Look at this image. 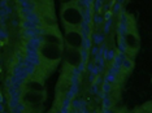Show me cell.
I'll use <instances>...</instances> for the list:
<instances>
[{
    "label": "cell",
    "mask_w": 152,
    "mask_h": 113,
    "mask_svg": "<svg viewBox=\"0 0 152 113\" xmlns=\"http://www.w3.org/2000/svg\"><path fill=\"white\" fill-rule=\"evenodd\" d=\"M83 8L78 5V3H72V4H65L61 9V16H63L64 25H70L73 28H79L83 22Z\"/></svg>",
    "instance_id": "obj_1"
},
{
    "label": "cell",
    "mask_w": 152,
    "mask_h": 113,
    "mask_svg": "<svg viewBox=\"0 0 152 113\" xmlns=\"http://www.w3.org/2000/svg\"><path fill=\"white\" fill-rule=\"evenodd\" d=\"M42 57V64H46L47 68H50L51 65L55 66L58 63L63 53V47L58 44H51V43H44L39 50Z\"/></svg>",
    "instance_id": "obj_2"
},
{
    "label": "cell",
    "mask_w": 152,
    "mask_h": 113,
    "mask_svg": "<svg viewBox=\"0 0 152 113\" xmlns=\"http://www.w3.org/2000/svg\"><path fill=\"white\" fill-rule=\"evenodd\" d=\"M65 40H66V44L68 47L72 48H77L79 50L82 45V35L79 33L78 28H73L70 25H65Z\"/></svg>",
    "instance_id": "obj_3"
},
{
    "label": "cell",
    "mask_w": 152,
    "mask_h": 113,
    "mask_svg": "<svg viewBox=\"0 0 152 113\" xmlns=\"http://www.w3.org/2000/svg\"><path fill=\"white\" fill-rule=\"evenodd\" d=\"M131 22H133V20H131ZM125 39H126L127 48H129V52H127V53L133 55V53L137 52L138 48H139V38H138L135 26H133V23L130 25L129 31H127V34L125 35Z\"/></svg>",
    "instance_id": "obj_4"
},
{
    "label": "cell",
    "mask_w": 152,
    "mask_h": 113,
    "mask_svg": "<svg viewBox=\"0 0 152 113\" xmlns=\"http://www.w3.org/2000/svg\"><path fill=\"white\" fill-rule=\"evenodd\" d=\"M13 75L21 78V79L25 81V82L30 78V75L28 74V72H26V69H25V65H22V64H16V65L13 66Z\"/></svg>",
    "instance_id": "obj_5"
},
{
    "label": "cell",
    "mask_w": 152,
    "mask_h": 113,
    "mask_svg": "<svg viewBox=\"0 0 152 113\" xmlns=\"http://www.w3.org/2000/svg\"><path fill=\"white\" fill-rule=\"evenodd\" d=\"M42 96L41 92H34V91H30V92H26L23 95V99H25L26 103H30V104H38L39 101L42 100Z\"/></svg>",
    "instance_id": "obj_6"
},
{
    "label": "cell",
    "mask_w": 152,
    "mask_h": 113,
    "mask_svg": "<svg viewBox=\"0 0 152 113\" xmlns=\"http://www.w3.org/2000/svg\"><path fill=\"white\" fill-rule=\"evenodd\" d=\"M44 40H46V43H51V44H58V45L63 44L61 37L58 35V34L50 33V31H47V33L44 34Z\"/></svg>",
    "instance_id": "obj_7"
},
{
    "label": "cell",
    "mask_w": 152,
    "mask_h": 113,
    "mask_svg": "<svg viewBox=\"0 0 152 113\" xmlns=\"http://www.w3.org/2000/svg\"><path fill=\"white\" fill-rule=\"evenodd\" d=\"M78 30H79V33H81L82 38H91V35H92L91 25H89V23H86V22H82L81 25H79Z\"/></svg>",
    "instance_id": "obj_8"
},
{
    "label": "cell",
    "mask_w": 152,
    "mask_h": 113,
    "mask_svg": "<svg viewBox=\"0 0 152 113\" xmlns=\"http://www.w3.org/2000/svg\"><path fill=\"white\" fill-rule=\"evenodd\" d=\"M23 20L30 21V22H34L35 25H38V26H42V18H41V16L36 14L35 12H33V13H28L26 16H23Z\"/></svg>",
    "instance_id": "obj_9"
},
{
    "label": "cell",
    "mask_w": 152,
    "mask_h": 113,
    "mask_svg": "<svg viewBox=\"0 0 152 113\" xmlns=\"http://www.w3.org/2000/svg\"><path fill=\"white\" fill-rule=\"evenodd\" d=\"M133 68H134V63H133V60L127 56V57L124 60V63H122L121 69H122V72H125V73H129Z\"/></svg>",
    "instance_id": "obj_10"
},
{
    "label": "cell",
    "mask_w": 152,
    "mask_h": 113,
    "mask_svg": "<svg viewBox=\"0 0 152 113\" xmlns=\"http://www.w3.org/2000/svg\"><path fill=\"white\" fill-rule=\"evenodd\" d=\"M127 57V55L126 53H122V52H118L116 55V57H114V60H113V65H116V66H118V68H121L122 66V63H124V60Z\"/></svg>",
    "instance_id": "obj_11"
},
{
    "label": "cell",
    "mask_w": 152,
    "mask_h": 113,
    "mask_svg": "<svg viewBox=\"0 0 152 113\" xmlns=\"http://www.w3.org/2000/svg\"><path fill=\"white\" fill-rule=\"evenodd\" d=\"M116 55H117V52L114 51V48H108V50L105 51V53H104L103 57L105 59V61H108V63H113Z\"/></svg>",
    "instance_id": "obj_12"
},
{
    "label": "cell",
    "mask_w": 152,
    "mask_h": 113,
    "mask_svg": "<svg viewBox=\"0 0 152 113\" xmlns=\"http://www.w3.org/2000/svg\"><path fill=\"white\" fill-rule=\"evenodd\" d=\"M118 51L122 53H126V55H127V52H129V48H127V43H126L125 37L118 38Z\"/></svg>",
    "instance_id": "obj_13"
},
{
    "label": "cell",
    "mask_w": 152,
    "mask_h": 113,
    "mask_svg": "<svg viewBox=\"0 0 152 113\" xmlns=\"http://www.w3.org/2000/svg\"><path fill=\"white\" fill-rule=\"evenodd\" d=\"M87 72H89V73H91V74H94V75H96V77H98V75H100V73H101L100 69L98 68L96 64H95L94 61H92V63H91V61H89V63H87Z\"/></svg>",
    "instance_id": "obj_14"
},
{
    "label": "cell",
    "mask_w": 152,
    "mask_h": 113,
    "mask_svg": "<svg viewBox=\"0 0 152 113\" xmlns=\"http://www.w3.org/2000/svg\"><path fill=\"white\" fill-rule=\"evenodd\" d=\"M94 63L96 64V66L100 69V72H104V69H105V59H104L103 56H100V55L95 56Z\"/></svg>",
    "instance_id": "obj_15"
},
{
    "label": "cell",
    "mask_w": 152,
    "mask_h": 113,
    "mask_svg": "<svg viewBox=\"0 0 152 113\" xmlns=\"http://www.w3.org/2000/svg\"><path fill=\"white\" fill-rule=\"evenodd\" d=\"M91 39L95 45H100L104 42V33H94L91 35Z\"/></svg>",
    "instance_id": "obj_16"
},
{
    "label": "cell",
    "mask_w": 152,
    "mask_h": 113,
    "mask_svg": "<svg viewBox=\"0 0 152 113\" xmlns=\"http://www.w3.org/2000/svg\"><path fill=\"white\" fill-rule=\"evenodd\" d=\"M18 104H20V99L16 98V96H10L9 101H8V107H9L10 111H12V109H14V108H17Z\"/></svg>",
    "instance_id": "obj_17"
},
{
    "label": "cell",
    "mask_w": 152,
    "mask_h": 113,
    "mask_svg": "<svg viewBox=\"0 0 152 113\" xmlns=\"http://www.w3.org/2000/svg\"><path fill=\"white\" fill-rule=\"evenodd\" d=\"M81 48H85V50H91L92 48V39L91 38H82V45Z\"/></svg>",
    "instance_id": "obj_18"
},
{
    "label": "cell",
    "mask_w": 152,
    "mask_h": 113,
    "mask_svg": "<svg viewBox=\"0 0 152 113\" xmlns=\"http://www.w3.org/2000/svg\"><path fill=\"white\" fill-rule=\"evenodd\" d=\"M104 22H105V18L103 17V14H100V13H95L94 14V25L100 26V25H104Z\"/></svg>",
    "instance_id": "obj_19"
},
{
    "label": "cell",
    "mask_w": 152,
    "mask_h": 113,
    "mask_svg": "<svg viewBox=\"0 0 152 113\" xmlns=\"http://www.w3.org/2000/svg\"><path fill=\"white\" fill-rule=\"evenodd\" d=\"M79 53H81V60L83 63H89V56H90V51L85 50V48H79Z\"/></svg>",
    "instance_id": "obj_20"
},
{
    "label": "cell",
    "mask_w": 152,
    "mask_h": 113,
    "mask_svg": "<svg viewBox=\"0 0 152 113\" xmlns=\"http://www.w3.org/2000/svg\"><path fill=\"white\" fill-rule=\"evenodd\" d=\"M105 81H107V82H109V83H112V85L114 86V85L117 83V81H118V77H117V75H113V74H108V73H107Z\"/></svg>",
    "instance_id": "obj_21"
},
{
    "label": "cell",
    "mask_w": 152,
    "mask_h": 113,
    "mask_svg": "<svg viewBox=\"0 0 152 113\" xmlns=\"http://www.w3.org/2000/svg\"><path fill=\"white\" fill-rule=\"evenodd\" d=\"M112 88H113V85H112V83H109V82H107V81L103 83V86H101V91H103V92H105V94L111 92Z\"/></svg>",
    "instance_id": "obj_22"
},
{
    "label": "cell",
    "mask_w": 152,
    "mask_h": 113,
    "mask_svg": "<svg viewBox=\"0 0 152 113\" xmlns=\"http://www.w3.org/2000/svg\"><path fill=\"white\" fill-rule=\"evenodd\" d=\"M122 12V4L121 3H114V5L112 7V13L113 14H118Z\"/></svg>",
    "instance_id": "obj_23"
},
{
    "label": "cell",
    "mask_w": 152,
    "mask_h": 113,
    "mask_svg": "<svg viewBox=\"0 0 152 113\" xmlns=\"http://www.w3.org/2000/svg\"><path fill=\"white\" fill-rule=\"evenodd\" d=\"M101 5H103V0H95V3H94V12L95 13H99L100 12V9H101Z\"/></svg>",
    "instance_id": "obj_24"
},
{
    "label": "cell",
    "mask_w": 152,
    "mask_h": 113,
    "mask_svg": "<svg viewBox=\"0 0 152 113\" xmlns=\"http://www.w3.org/2000/svg\"><path fill=\"white\" fill-rule=\"evenodd\" d=\"M111 105H112V99L108 98V96L104 98L103 99V108L104 109H109V108H111Z\"/></svg>",
    "instance_id": "obj_25"
},
{
    "label": "cell",
    "mask_w": 152,
    "mask_h": 113,
    "mask_svg": "<svg viewBox=\"0 0 152 113\" xmlns=\"http://www.w3.org/2000/svg\"><path fill=\"white\" fill-rule=\"evenodd\" d=\"M90 55H92L95 57V56H98L99 55V45H92V48L90 50Z\"/></svg>",
    "instance_id": "obj_26"
},
{
    "label": "cell",
    "mask_w": 152,
    "mask_h": 113,
    "mask_svg": "<svg viewBox=\"0 0 152 113\" xmlns=\"http://www.w3.org/2000/svg\"><path fill=\"white\" fill-rule=\"evenodd\" d=\"M104 82H105V78H103L101 75H98L96 79H95V85H98L99 87H101V86H103Z\"/></svg>",
    "instance_id": "obj_27"
},
{
    "label": "cell",
    "mask_w": 152,
    "mask_h": 113,
    "mask_svg": "<svg viewBox=\"0 0 152 113\" xmlns=\"http://www.w3.org/2000/svg\"><path fill=\"white\" fill-rule=\"evenodd\" d=\"M8 38V34H7V31H5V29L3 28L1 29V40H3V43H4V40Z\"/></svg>",
    "instance_id": "obj_28"
},
{
    "label": "cell",
    "mask_w": 152,
    "mask_h": 113,
    "mask_svg": "<svg viewBox=\"0 0 152 113\" xmlns=\"http://www.w3.org/2000/svg\"><path fill=\"white\" fill-rule=\"evenodd\" d=\"M4 10H5V13H7L8 16H10V13L13 12V8H12V7H9V5H7V7L4 8Z\"/></svg>",
    "instance_id": "obj_29"
},
{
    "label": "cell",
    "mask_w": 152,
    "mask_h": 113,
    "mask_svg": "<svg viewBox=\"0 0 152 113\" xmlns=\"http://www.w3.org/2000/svg\"><path fill=\"white\" fill-rule=\"evenodd\" d=\"M92 92L94 94H99V86L98 85H95V83H92Z\"/></svg>",
    "instance_id": "obj_30"
},
{
    "label": "cell",
    "mask_w": 152,
    "mask_h": 113,
    "mask_svg": "<svg viewBox=\"0 0 152 113\" xmlns=\"http://www.w3.org/2000/svg\"><path fill=\"white\" fill-rule=\"evenodd\" d=\"M10 25H12L13 28H17V26H20L21 23H20V21H18V20H13L12 22H10Z\"/></svg>",
    "instance_id": "obj_31"
},
{
    "label": "cell",
    "mask_w": 152,
    "mask_h": 113,
    "mask_svg": "<svg viewBox=\"0 0 152 113\" xmlns=\"http://www.w3.org/2000/svg\"><path fill=\"white\" fill-rule=\"evenodd\" d=\"M95 79H96V75H94V74H91V73H90V77H89L90 83H95Z\"/></svg>",
    "instance_id": "obj_32"
},
{
    "label": "cell",
    "mask_w": 152,
    "mask_h": 113,
    "mask_svg": "<svg viewBox=\"0 0 152 113\" xmlns=\"http://www.w3.org/2000/svg\"><path fill=\"white\" fill-rule=\"evenodd\" d=\"M60 112H61V113H72V112H70V108H65V107H61V108H60Z\"/></svg>",
    "instance_id": "obj_33"
},
{
    "label": "cell",
    "mask_w": 152,
    "mask_h": 113,
    "mask_svg": "<svg viewBox=\"0 0 152 113\" xmlns=\"http://www.w3.org/2000/svg\"><path fill=\"white\" fill-rule=\"evenodd\" d=\"M17 109H18V111H21V112H23V111H25V104L20 103V104L17 105Z\"/></svg>",
    "instance_id": "obj_34"
},
{
    "label": "cell",
    "mask_w": 152,
    "mask_h": 113,
    "mask_svg": "<svg viewBox=\"0 0 152 113\" xmlns=\"http://www.w3.org/2000/svg\"><path fill=\"white\" fill-rule=\"evenodd\" d=\"M7 1H8V0H1V3H0V7H1V9H4V8L7 7Z\"/></svg>",
    "instance_id": "obj_35"
},
{
    "label": "cell",
    "mask_w": 152,
    "mask_h": 113,
    "mask_svg": "<svg viewBox=\"0 0 152 113\" xmlns=\"http://www.w3.org/2000/svg\"><path fill=\"white\" fill-rule=\"evenodd\" d=\"M10 113H22L21 111H18L17 108H14V109H12V111H10Z\"/></svg>",
    "instance_id": "obj_36"
},
{
    "label": "cell",
    "mask_w": 152,
    "mask_h": 113,
    "mask_svg": "<svg viewBox=\"0 0 152 113\" xmlns=\"http://www.w3.org/2000/svg\"><path fill=\"white\" fill-rule=\"evenodd\" d=\"M26 1H29V0H17L18 4H23V3H26Z\"/></svg>",
    "instance_id": "obj_37"
},
{
    "label": "cell",
    "mask_w": 152,
    "mask_h": 113,
    "mask_svg": "<svg viewBox=\"0 0 152 113\" xmlns=\"http://www.w3.org/2000/svg\"><path fill=\"white\" fill-rule=\"evenodd\" d=\"M0 101H1V104H4V103H5V98H4V96H1V99H0Z\"/></svg>",
    "instance_id": "obj_38"
},
{
    "label": "cell",
    "mask_w": 152,
    "mask_h": 113,
    "mask_svg": "<svg viewBox=\"0 0 152 113\" xmlns=\"http://www.w3.org/2000/svg\"><path fill=\"white\" fill-rule=\"evenodd\" d=\"M122 1H124V0H118V1H117V3H121V4H122Z\"/></svg>",
    "instance_id": "obj_39"
},
{
    "label": "cell",
    "mask_w": 152,
    "mask_h": 113,
    "mask_svg": "<svg viewBox=\"0 0 152 113\" xmlns=\"http://www.w3.org/2000/svg\"><path fill=\"white\" fill-rule=\"evenodd\" d=\"M1 113H8V112H5V111H4V112H1Z\"/></svg>",
    "instance_id": "obj_40"
},
{
    "label": "cell",
    "mask_w": 152,
    "mask_h": 113,
    "mask_svg": "<svg viewBox=\"0 0 152 113\" xmlns=\"http://www.w3.org/2000/svg\"><path fill=\"white\" fill-rule=\"evenodd\" d=\"M8 1H9V0H8Z\"/></svg>",
    "instance_id": "obj_41"
}]
</instances>
